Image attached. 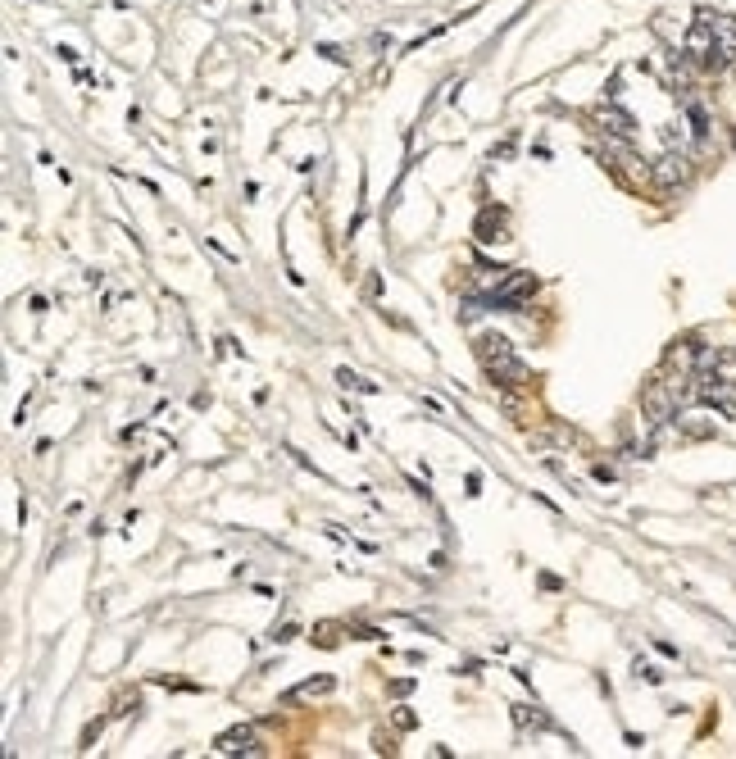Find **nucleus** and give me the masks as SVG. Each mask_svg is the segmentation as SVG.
I'll return each mask as SVG.
<instances>
[{"label": "nucleus", "mask_w": 736, "mask_h": 759, "mask_svg": "<svg viewBox=\"0 0 736 759\" xmlns=\"http://www.w3.org/2000/svg\"><path fill=\"white\" fill-rule=\"evenodd\" d=\"M650 177H655L659 186H682L686 177H691V160H686V155L677 151V146H668V151H664L659 160H655Z\"/></svg>", "instance_id": "2"}, {"label": "nucleus", "mask_w": 736, "mask_h": 759, "mask_svg": "<svg viewBox=\"0 0 736 759\" xmlns=\"http://www.w3.org/2000/svg\"><path fill=\"white\" fill-rule=\"evenodd\" d=\"M214 746L218 750H255V732H250V727H232V732H223Z\"/></svg>", "instance_id": "4"}, {"label": "nucleus", "mask_w": 736, "mask_h": 759, "mask_svg": "<svg viewBox=\"0 0 736 759\" xmlns=\"http://www.w3.org/2000/svg\"><path fill=\"white\" fill-rule=\"evenodd\" d=\"M314 691H332V678H318V682H304V686H296L291 695H314Z\"/></svg>", "instance_id": "6"}, {"label": "nucleus", "mask_w": 736, "mask_h": 759, "mask_svg": "<svg viewBox=\"0 0 736 759\" xmlns=\"http://www.w3.org/2000/svg\"><path fill=\"white\" fill-rule=\"evenodd\" d=\"M477 359H482V369H487L500 387H523V382H527V364H523V359L514 355V346L496 332L477 336Z\"/></svg>", "instance_id": "1"}, {"label": "nucleus", "mask_w": 736, "mask_h": 759, "mask_svg": "<svg viewBox=\"0 0 736 759\" xmlns=\"http://www.w3.org/2000/svg\"><path fill=\"white\" fill-rule=\"evenodd\" d=\"M500 232H505L500 214H482L477 218V241H500Z\"/></svg>", "instance_id": "5"}, {"label": "nucleus", "mask_w": 736, "mask_h": 759, "mask_svg": "<svg viewBox=\"0 0 736 759\" xmlns=\"http://www.w3.org/2000/svg\"><path fill=\"white\" fill-rule=\"evenodd\" d=\"M596 114H600V123H605L614 137H632V128H637V123H632V114H628V109H618V105H600Z\"/></svg>", "instance_id": "3"}]
</instances>
